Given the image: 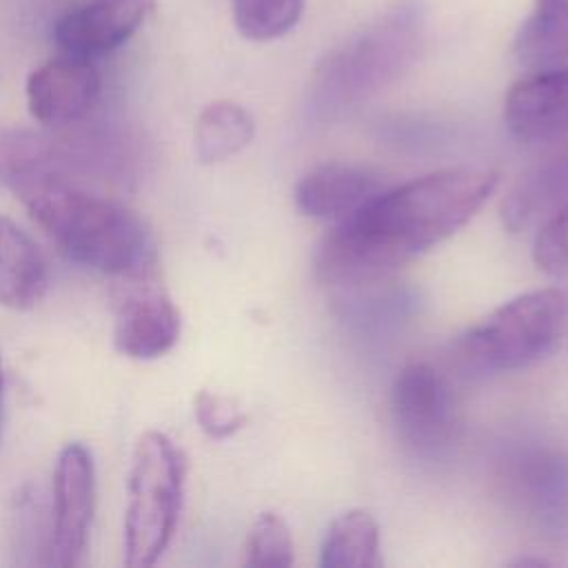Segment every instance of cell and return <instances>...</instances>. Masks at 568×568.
<instances>
[{
  "mask_svg": "<svg viewBox=\"0 0 568 568\" xmlns=\"http://www.w3.org/2000/svg\"><path fill=\"white\" fill-rule=\"evenodd\" d=\"M379 557V526L364 508H351L337 515L322 539V568H375Z\"/></svg>",
  "mask_w": 568,
  "mask_h": 568,
  "instance_id": "18",
  "label": "cell"
},
{
  "mask_svg": "<svg viewBox=\"0 0 568 568\" xmlns=\"http://www.w3.org/2000/svg\"><path fill=\"white\" fill-rule=\"evenodd\" d=\"M2 433H4V373L0 362V444H2Z\"/></svg>",
  "mask_w": 568,
  "mask_h": 568,
  "instance_id": "24",
  "label": "cell"
},
{
  "mask_svg": "<svg viewBox=\"0 0 568 568\" xmlns=\"http://www.w3.org/2000/svg\"><path fill=\"white\" fill-rule=\"evenodd\" d=\"M384 180L368 166L324 162L313 166L295 184V206L302 215L324 222H342L375 197Z\"/></svg>",
  "mask_w": 568,
  "mask_h": 568,
  "instance_id": "13",
  "label": "cell"
},
{
  "mask_svg": "<svg viewBox=\"0 0 568 568\" xmlns=\"http://www.w3.org/2000/svg\"><path fill=\"white\" fill-rule=\"evenodd\" d=\"M513 58L526 71L568 67V0H532L515 33Z\"/></svg>",
  "mask_w": 568,
  "mask_h": 568,
  "instance_id": "16",
  "label": "cell"
},
{
  "mask_svg": "<svg viewBox=\"0 0 568 568\" xmlns=\"http://www.w3.org/2000/svg\"><path fill=\"white\" fill-rule=\"evenodd\" d=\"M504 124L521 144L568 142V67L528 71L504 98Z\"/></svg>",
  "mask_w": 568,
  "mask_h": 568,
  "instance_id": "10",
  "label": "cell"
},
{
  "mask_svg": "<svg viewBox=\"0 0 568 568\" xmlns=\"http://www.w3.org/2000/svg\"><path fill=\"white\" fill-rule=\"evenodd\" d=\"M544 564H548V561L546 559H526V557L513 561V566H544Z\"/></svg>",
  "mask_w": 568,
  "mask_h": 568,
  "instance_id": "25",
  "label": "cell"
},
{
  "mask_svg": "<svg viewBox=\"0 0 568 568\" xmlns=\"http://www.w3.org/2000/svg\"><path fill=\"white\" fill-rule=\"evenodd\" d=\"M532 262L548 275L568 273V202L550 211L535 231Z\"/></svg>",
  "mask_w": 568,
  "mask_h": 568,
  "instance_id": "22",
  "label": "cell"
},
{
  "mask_svg": "<svg viewBox=\"0 0 568 568\" xmlns=\"http://www.w3.org/2000/svg\"><path fill=\"white\" fill-rule=\"evenodd\" d=\"M62 144L36 129H0V184L16 186L40 171H60Z\"/></svg>",
  "mask_w": 568,
  "mask_h": 568,
  "instance_id": "19",
  "label": "cell"
},
{
  "mask_svg": "<svg viewBox=\"0 0 568 568\" xmlns=\"http://www.w3.org/2000/svg\"><path fill=\"white\" fill-rule=\"evenodd\" d=\"M13 193L53 244L84 268L118 277L158 264L153 233L140 215L78 186L62 171L33 173Z\"/></svg>",
  "mask_w": 568,
  "mask_h": 568,
  "instance_id": "2",
  "label": "cell"
},
{
  "mask_svg": "<svg viewBox=\"0 0 568 568\" xmlns=\"http://www.w3.org/2000/svg\"><path fill=\"white\" fill-rule=\"evenodd\" d=\"M506 493L515 508L537 528H568V453L530 448L506 466Z\"/></svg>",
  "mask_w": 568,
  "mask_h": 568,
  "instance_id": "9",
  "label": "cell"
},
{
  "mask_svg": "<svg viewBox=\"0 0 568 568\" xmlns=\"http://www.w3.org/2000/svg\"><path fill=\"white\" fill-rule=\"evenodd\" d=\"M568 328V293L535 288L521 293L455 342V359L473 373H508L550 355Z\"/></svg>",
  "mask_w": 568,
  "mask_h": 568,
  "instance_id": "4",
  "label": "cell"
},
{
  "mask_svg": "<svg viewBox=\"0 0 568 568\" xmlns=\"http://www.w3.org/2000/svg\"><path fill=\"white\" fill-rule=\"evenodd\" d=\"M304 0H233V22L240 36L266 42L288 33L302 18Z\"/></svg>",
  "mask_w": 568,
  "mask_h": 568,
  "instance_id": "20",
  "label": "cell"
},
{
  "mask_svg": "<svg viewBox=\"0 0 568 568\" xmlns=\"http://www.w3.org/2000/svg\"><path fill=\"white\" fill-rule=\"evenodd\" d=\"M49 288V264L38 244L0 215V306L33 308Z\"/></svg>",
  "mask_w": 568,
  "mask_h": 568,
  "instance_id": "15",
  "label": "cell"
},
{
  "mask_svg": "<svg viewBox=\"0 0 568 568\" xmlns=\"http://www.w3.org/2000/svg\"><path fill=\"white\" fill-rule=\"evenodd\" d=\"M186 479L182 448L162 430H144L131 457L124 564L129 568L153 566L173 539Z\"/></svg>",
  "mask_w": 568,
  "mask_h": 568,
  "instance_id": "5",
  "label": "cell"
},
{
  "mask_svg": "<svg viewBox=\"0 0 568 568\" xmlns=\"http://www.w3.org/2000/svg\"><path fill=\"white\" fill-rule=\"evenodd\" d=\"M390 419L404 448L430 462L450 455L462 435L455 388L428 362H410L395 375L390 386Z\"/></svg>",
  "mask_w": 568,
  "mask_h": 568,
  "instance_id": "6",
  "label": "cell"
},
{
  "mask_svg": "<svg viewBox=\"0 0 568 568\" xmlns=\"http://www.w3.org/2000/svg\"><path fill=\"white\" fill-rule=\"evenodd\" d=\"M49 566H78L87 550L95 508V466L82 442H69L53 468Z\"/></svg>",
  "mask_w": 568,
  "mask_h": 568,
  "instance_id": "8",
  "label": "cell"
},
{
  "mask_svg": "<svg viewBox=\"0 0 568 568\" xmlns=\"http://www.w3.org/2000/svg\"><path fill=\"white\" fill-rule=\"evenodd\" d=\"M246 566L286 568L293 564V537L277 513H260L248 530L244 546Z\"/></svg>",
  "mask_w": 568,
  "mask_h": 568,
  "instance_id": "21",
  "label": "cell"
},
{
  "mask_svg": "<svg viewBox=\"0 0 568 568\" xmlns=\"http://www.w3.org/2000/svg\"><path fill=\"white\" fill-rule=\"evenodd\" d=\"M193 413L197 426L213 439L231 437L246 424V415L233 397L211 390H200L195 395Z\"/></svg>",
  "mask_w": 568,
  "mask_h": 568,
  "instance_id": "23",
  "label": "cell"
},
{
  "mask_svg": "<svg viewBox=\"0 0 568 568\" xmlns=\"http://www.w3.org/2000/svg\"><path fill=\"white\" fill-rule=\"evenodd\" d=\"M111 280L113 344L118 353L140 362L169 353L180 339L182 317L158 275V264Z\"/></svg>",
  "mask_w": 568,
  "mask_h": 568,
  "instance_id": "7",
  "label": "cell"
},
{
  "mask_svg": "<svg viewBox=\"0 0 568 568\" xmlns=\"http://www.w3.org/2000/svg\"><path fill=\"white\" fill-rule=\"evenodd\" d=\"M255 122L251 113L231 100H215L206 104L193 126L195 155L204 164H217L251 144Z\"/></svg>",
  "mask_w": 568,
  "mask_h": 568,
  "instance_id": "17",
  "label": "cell"
},
{
  "mask_svg": "<svg viewBox=\"0 0 568 568\" xmlns=\"http://www.w3.org/2000/svg\"><path fill=\"white\" fill-rule=\"evenodd\" d=\"M422 42V11L402 2L348 38L317 67L311 104L335 115L395 82L415 60Z\"/></svg>",
  "mask_w": 568,
  "mask_h": 568,
  "instance_id": "3",
  "label": "cell"
},
{
  "mask_svg": "<svg viewBox=\"0 0 568 568\" xmlns=\"http://www.w3.org/2000/svg\"><path fill=\"white\" fill-rule=\"evenodd\" d=\"M568 202V142L546 160L524 171L501 200V222L510 233L539 224L550 211Z\"/></svg>",
  "mask_w": 568,
  "mask_h": 568,
  "instance_id": "14",
  "label": "cell"
},
{
  "mask_svg": "<svg viewBox=\"0 0 568 568\" xmlns=\"http://www.w3.org/2000/svg\"><path fill=\"white\" fill-rule=\"evenodd\" d=\"M100 73L89 58L60 53L27 78V106L36 122L64 126L82 120L100 98Z\"/></svg>",
  "mask_w": 568,
  "mask_h": 568,
  "instance_id": "11",
  "label": "cell"
},
{
  "mask_svg": "<svg viewBox=\"0 0 568 568\" xmlns=\"http://www.w3.org/2000/svg\"><path fill=\"white\" fill-rule=\"evenodd\" d=\"M497 184L495 169L453 166L382 189L324 235L315 277L324 286L357 288L393 275L459 231Z\"/></svg>",
  "mask_w": 568,
  "mask_h": 568,
  "instance_id": "1",
  "label": "cell"
},
{
  "mask_svg": "<svg viewBox=\"0 0 568 568\" xmlns=\"http://www.w3.org/2000/svg\"><path fill=\"white\" fill-rule=\"evenodd\" d=\"M155 0H82L53 24L62 53L98 58L122 47L151 16Z\"/></svg>",
  "mask_w": 568,
  "mask_h": 568,
  "instance_id": "12",
  "label": "cell"
}]
</instances>
